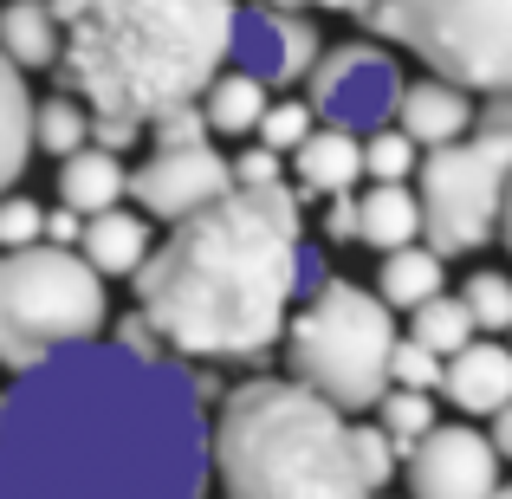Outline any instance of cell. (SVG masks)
<instances>
[{"instance_id":"29","label":"cell","mask_w":512,"mask_h":499,"mask_svg":"<svg viewBox=\"0 0 512 499\" xmlns=\"http://www.w3.org/2000/svg\"><path fill=\"white\" fill-rule=\"evenodd\" d=\"M461 312L474 318V331H506L512 325V279L506 273H474L461 286Z\"/></svg>"},{"instance_id":"9","label":"cell","mask_w":512,"mask_h":499,"mask_svg":"<svg viewBox=\"0 0 512 499\" xmlns=\"http://www.w3.org/2000/svg\"><path fill=\"white\" fill-rule=\"evenodd\" d=\"M305 85H312L305 104H312V117L325 130L370 137V130H383L389 117H396L402 72H396V59H389L376 39H344V46H331V52L312 59Z\"/></svg>"},{"instance_id":"26","label":"cell","mask_w":512,"mask_h":499,"mask_svg":"<svg viewBox=\"0 0 512 499\" xmlns=\"http://www.w3.org/2000/svg\"><path fill=\"white\" fill-rule=\"evenodd\" d=\"M350 467H357L363 493H383L389 474L402 467V454H396V441H389L376 422H350Z\"/></svg>"},{"instance_id":"12","label":"cell","mask_w":512,"mask_h":499,"mask_svg":"<svg viewBox=\"0 0 512 499\" xmlns=\"http://www.w3.org/2000/svg\"><path fill=\"white\" fill-rule=\"evenodd\" d=\"M227 188H234V175H227V156L214 150V143H182V150H150V163L137 175H124V195H137L143 208L156 214V221H188L195 208H208V201H221Z\"/></svg>"},{"instance_id":"21","label":"cell","mask_w":512,"mask_h":499,"mask_svg":"<svg viewBox=\"0 0 512 499\" xmlns=\"http://www.w3.org/2000/svg\"><path fill=\"white\" fill-rule=\"evenodd\" d=\"M266 98H273V91L253 85V78H240V72H214V78H208V91H201L195 104H201V124H208V137H253V124H260Z\"/></svg>"},{"instance_id":"32","label":"cell","mask_w":512,"mask_h":499,"mask_svg":"<svg viewBox=\"0 0 512 499\" xmlns=\"http://www.w3.org/2000/svg\"><path fill=\"white\" fill-rule=\"evenodd\" d=\"M150 150H182V143H208V124H201V104H175V111L150 117L143 124Z\"/></svg>"},{"instance_id":"13","label":"cell","mask_w":512,"mask_h":499,"mask_svg":"<svg viewBox=\"0 0 512 499\" xmlns=\"http://www.w3.org/2000/svg\"><path fill=\"white\" fill-rule=\"evenodd\" d=\"M396 130L415 150H441V143H461L474 130V91L448 85V78H415L396 91Z\"/></svg>"},{"instance_id":"24","label":"cell","mask_w":512,"mask_h":499,"mask_svg":"<svg viewBox=\"0 0 512 499\" xmlns=\"http://www.w3.org/2000/svg\"><path fill=\"white\" fill-rule=\"evenodd\" d=\"M85 124H91V111L65 91V98H46V104H33V150H46V156H72V150H85Z\"/></svg>"},{"instance_id":"14","label":"cell","mask_w":512,"mask_h":499,"mask_svg":"<svg viewBox=\"0 0 512 499\" xmlns=\"http://www.w3.org/2000/svg\"><path fill=\"white\" fill-rule=\"evenodd\" d=\"M441 396L461 415H493L512 402V357L506 344H461L454 357H441Z\"/></svg>"},{"instance_id":"15","label":"cell","mask_w":512,"mask_h":499,"mask_svg":"<svg viewBox=\"0 0 512 499\" xmlns=\"http://www.w3.org/2000/svg\"><path fill=\"white\" fill-rule=\"evenodd\" d=\"M72 253L98 279H130L143 266V253H150V221L130 214V208H104V214H91V221L78 227V247Z\"/></svg>"},{"instance_id":"22","label":"cell","mask_w":512,"mask_h":499,"mask_svg":"<svg viewBox=\"0 0 512 499\" xmlns=\"http://www.w3.org/2000/svg\"><path fill=\"white\" fill-rule=\"evenodd\" d=\"M441 253H428L422 240H409V247L383 253V273H376V299L389 305V312H415L422 299H435L441 292Z\"/></svg>"},{"instance_id":"2","label":"cell","mask_w":512,"mask_h":499,"mask_svg":"<svg viewBox=\"0 0 512 499\" xmlns=\"http://www.w3.org/2000/svg\"><path fill=\"white\" fill-rule=\"evenodd\" d=\"M292 188H227L221 201L175 221L156 253H143L137 312L163 357L182 363H253L279 344L292 312L299 253Z\"/></svg>"},{"instance_id":"35","label":"cell","mask_w":512,"mask_h":499,"mask_svg":"<svg viewBox=\"0 0 512 499\" xmlns=\"http://www.w3.org/2000/svg\"><path fill=\"white\" fill-rule=\"evenodd\" d=\"M78 227H85V221H78L72 208H59V214H46V234H39V240H46V247H78Z\"/></svg>"},{"instance_id":"6","label":"cell","mask_w":512,"mask_h":499,"mask_svg":"<svg viewBox=\"0 0 512 499\" xmlns=\"http://www.w3.org/2000/svg\"><path fill=\"white\" fill-rule=\"evenodd\" d=\"M111 325L104 279L72 247H20L0 253V363L13 376L59 357L72 344H98Z\"/></svg>"},{"instance_id":"28","label":"cell","mask_w":512,"mask_h":499,"mask_svg":"<svg viewBox=\"0 0 512 499\" xmlns=\"http://www.w3.org/2000/svg\"><path fill=\"white\" fill-rule=\"evenodd\" d=\"M357 156H363V169L376 175V182H409L415 163H422V150H415L402 130H370V137H357Z\"/></svg>"},{"instance_id":"3","label":"cell","mask_w":512,"mask_h":499,"mask_svg":"<svg viewBox=\"0 0 512 499\" xmlns=\"http://www.w3.org/2000/svg\"><path fill=\"white\" fill-rule=\"evenodd\" d=\"M59 78L91 117L150 124L227 65L234 0H52Z\"/></svg>"},{"instance_id":"1","label":"cell","mask_w":512,"mask_h":499,"mask_svg":"<svg viewBox=\"0 0 512 499\" xmlns=\"http://www.w3.org/2000/svg\"><path fill=\"white\" fill-rule=\"evenodd\" d=\"M208 402L175 357L72 344L0 396V499H208Z\"/></svg>"},{"instance_id":"18","label":"cell","mask_w":512,"mask_h":499,"mask_svg":"<svg viewBox=\"0 0 512 499\" xmlns=\"http://www.w3.org/2000/svg\"><path fill=\"white\" fill-rule=\"evenodd\" d=\"M350 214H357V240L376 253H396L409 240H422V208H415L409 182H376L370 195H350Z\"/></svg>"},{"instance_id":"17","label":"cell","mask_w":512,"mask_h":499,"mask_svg":"<svg viewBox=\"0 0 512 499\" xmlns=\"http://www.w3.org/2000/svg\"><path fill=\"white\" fill-rule=\"evenodd\" d=\"M124 175H130L124 156L85 143V150L59 156V201L78 214V221H91V214H104V208H117V201H124Z\"/></svg>"},{"instance_id":"4","label":"cell","mask_w":512,"mask_h":499,"mask_svg":"<svg viewBox=\"0 0 512 499\" xmlns=\"http://www.w3.org/2000/svg\"><path fill=\"white\" fill-rule=\"evenodd\" d=\"M208 474L227 499H376L350 467V415L286 376H253L221 396Z\"/></svg>"},{"instance_id":"25","label":"cell","mask_w":512,"mask_h":499,"mask_svg":"<svg viewBox=\"0 0 512 499\" xmlns=\"http://www.w3.org/2000/svg\"><path fill=\"white\" fill-rule=\"evenodd\" d=\"M376 428L396 441V454H409L415 441L435 428V396H415V389H383V396H376Z\"/></svg>"},{"instance_id":"20","label":"cell","mask_w":512,"mask_h":499,"mask_svg":"<svg viewBox=\"0 0 512 499\" xmlns=\"http://www.w3.org/2000/svg\"><path fill=\"white\" fill-rule=\"evenodd\" d=\"M26 163H33V91L26 72L0 59V195L26 175Z\"/></svg>"},{"instance_id":"36","label":"cell","mask_w":512,"mask_h":499,"mask_svg":"<svg viewBox=\"0 0 512 499\" xmlns=\"http://www.w3.org/2000/svg\"><path fill=\"white\" fill-rule=\"evenodd\" d=\"M266 7H292V13H312V7H325V13H363V7H376V0H266Z\"/></svg>"},{"instance_id":"33","label":"cell","mask_w":512,"mask_h":499,"mask_svg":"<svg viewBox=\"0 0 512 499\" xmlns=\"http://www.w3.org/2000/svg\"><path fill=\"white\" fill-rule=\"evenodd\" d=\"M227 175H234V188H279V175H286V156L266 150V143H247L240 156H227Z\"/></svg>"},{"instance_id":"30","label":"cell","mask_w":512,"mask_h":499,"mask_svg":"<svg viewBox=\"0 0 512 499\" xmlns=\"http://www.w3.org/2000/svg\"><path fill=\"white\" fill-rule=\"evenodd\" d=\"M435 383H441V357L422 350L415 337H396V344H389V389H415V396H428Z\"/></svg>"},{"instance_id":"31","label":"cell","mask_w":512,"mask_h":499,"mask_svg":"<svg viewBox=\"0 0 512 499\" xmlns=\"http://www.w3.org/2000/svg\"><path fill=\"white\" fill-rule=\"evenodd\" d=\"M39 234H46V208H39L33 195H0V253H20V247H39Z\"/></svg>"},{"instance_id":"34","label":"cell","mask_w":512,"mask_h":499,"mask_svg":"<svg viewBox=\"0 0 512 499\" xmlns=\"http://www.w3.org/2000/svg\"><path fill=\"white\" fill-rule=\"evenodd\" d=\"M325 240H331V247H350V240H357V214H350V195H331Z\"/></svg>"},{"instance_id":"7","label":"cell","mask_w":512,"mask_h":499,"mask_svg":"<svg viewBox=\"0 0 512 499\" xmlns=\"http://www.w3.org/2000/svg\"><path fill=\"white\" fill-rule=\"evenodd\" d=\"M506 169H512V124H506V98H493V111L474 117V130L461 143H441L415 163V175H422L415 208H422L428 253L454 260V253H474L500 234Z\"/></svg>"},{"instance_id":"23","label":"cell","mask_w":512,"mask_h":499,"mask_svg":"<svg viewBox=\"0 0 512 499\" xmlns=\"http://www.w3.org/2000/svg\"><path fill=\"white\" fill-rule=\"evenodd\" d=\"M409 337L422 350H435V357H454L461 344H474V318L461 312V299H448V292H435V299H422L409 312Z\"/></svg>"},{"instance_id":"27","label":"cell","mask_w":512,"mask_h":499,"mask_svg":"<svg viewBox=\"0 0 512 499\" xmlns=\"http://www.w3.org/2000/svg\"><path fill=\"white\" fill-rule=\"evenodd\" d=\"M318 130V117H312V104L305 98H266V111H260V124H253V137L266 143V150H279V156H292L305 137Z\"/></svg>"},{"instance_id":"19","label":"cell","mask_w":512,"mask_h":499,"mask_svg":"<svg viewBox=\"0 0 512 499\" xmlns=\"http://www.w3.org/2000/svg\"><path fill=\"white\" fill-rule=\"evenodd\" d=\"M0 59H7L13 72H46V65H59L52 0H7V7H0Z\"/></svg>"},{"instance_id":"11","label":"cell","mask_w":512,"mask_h":499,"mask_svg":"<svg viewBox=\"0 0 512 499\" xmlns=\"http://www.w3.org/2000/svg\"><path fill=\"white\" fill-rule=\"evenodd\" d=\"M409 493L415 499H493L500 493V454L487 448V435L461 422H435L409 454Z\"/></svg>"},{"instance_id":"16","label":"cell","mask_w":512,"mask_h":499,"mask_svg":"<svg viewBox=\"0 0 512 499\" xmlns=\"http://www.w3.org/2000/svg\"><path fill=\"white\" fill-rule=\"evenodd\" d=\"M292 175H299V188H292V201H312V195H357V175H363V156H357V137H344V130H325L318 124L312 137L292 150Z\"/></svg>"},{"instance_id":"10","label":"cell","mask_w":512,"mask_h":499,"mask_svg":"<svg viewBox=\"0 0 512 499\" xmlns=\"http://www.w3.org/2000/svg\"><path fill=\"white\" fill-rule=\"evenodd\" d=\"M318 59V26L292 7H240L234 0V20H227V65L253 85H299Z\"/></svg>"},{"instance_id":"8","label":"cell","mask_w":512,"mask_h":499,"mask_svg":"<svg viewBox=\"0 0 512 499\" xmlns=\"http://www.w3.org/2000/svg\"><path fill=\"white\" fill-rule=\"evenodd\" d=\"M370 33L402 39L428 78H448L480 98L512 85V0H376L357 13Z\"/></svg>"},{"instance_id":"5","label":"cell","mask_w":512,"mask_h":499,"mask_svg":"<svg viewBox=\"0 0 512 499\" xmlns=\"http://www.w3.org/2000/svg\"><path fill=\"white\" fill-rule=\"evenodd\" d=\"M279 344H286V370H292L286 383L331 402L338 415H357L376 409V396L389 389L396 312L350 279H325L312 299H299V312H286Z\"/></svg>"},{"instance_id":"37","label":"cell","mask_w":512,"mask_h":499,"mask_svg":"<svg viewBox=\"0 0 512 499\" xmlns=\"http://www.w3.org/2000/svg\"><path fill=\"white\" fill-rule=\"evenodd\" d=\"M493 499H512V493H506V487H500V493H493Z\"/></svg>"}]
</instances>
